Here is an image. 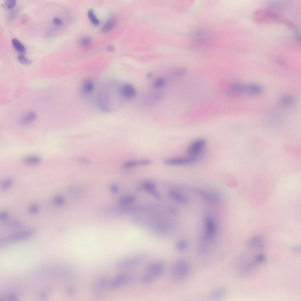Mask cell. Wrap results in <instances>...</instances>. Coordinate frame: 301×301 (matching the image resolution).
Masks as SVG:
<instances>
[{
    "label": "cell",
    "mask_w": 301,
    "mask_h": 301,
    "mask_svg": "<svg viewBox=\"0 0 301 301\" xmlns=\"http://www.w3.org/2000/svg\"><path fill=\"white\" fill-rule=\"evenodd\" d=\"M9 217L8 213L6 211H3L0 213V219L1 220H6Z\"/></svg>",
    "instance_id": "cell-39"
},
{
    "label": "cell",
    "mask_w": 301,
    "mask_h": 301,
    "mask_svg": "<svg viewBox=\"0 0 301 301\" xmlns=\"http://www.w3.org/2000/svg\"><path fill=\"white\" fill-rule=\"evenodd\" d=\"M199 192L205 198L211 202H216L218 201V199L216 197L213 195L212 194L209 193L208 192L201 190H199Z\"/></svg>",
    "instance_id": "cell-25"
},
{
    "label": "cell",
    "mask_w": 301,
    "mask_h": 301,
    "mask_svg": "<svg viewBox=\"0 0 301 301\" xmlns=\"http://www.w3.org/2000/svg\"><path fill=\"white\" fill-rule=\"evenodd\" d=\"M254 17L255 20L259 22L279 23H284L292 28L294 25L290 21L278 13L269 9H264L256 12Z\"/></svg>",
    "instance_id": "cell-1"
},
{
    "label": "cell",
    "mask_w": 301,
    "mask_h": 301,
    "mask_svg": "<svg viewBox=\"0 0 301 301\" xmlns=\"http://www.w3.org/2000/svg\"><path fill=\"white\" fill-rule=\"evenodd\" d=\"M136 281V277L131 274L127 275V283L132 284L135 283Z\"/></svg>",
    "instance_id": "cell-35"
},
{
    "label": "cell",
    "mask_w": 301,
    "mask_h": 301,
    "mask_svg": "<svg viewBox=\"0 0 301 301\" xmlns=\"http://www.w3.org/2000/svg\"><path fill=\"white\" fill-rule=\"evenodd\" d=\"M88 17L94 25H98L100 24V22L95 16L93 11L91 9L88 10Z\"/></svg>",
    "instance_id": "cell-24"
},
{
    "label": "cell",
    "mask_w": 301,
    "mask_h": 301,
    "mask_svg": "<svg viewBox=\"0 0 301 301\" xmlns=\"http://www.w3.org/2000/svg\"><path fill=\"white\" fill-rule=\"evenodd\" d=\"M116 24V20L113 18L109 19L103 26L102 31L103 33L108 32L112 30Z\"/></svg>",
    "instance_id": "cell-15"
},
{
    "label": "cell",
    "mask_w": 301,
    "mask_h": 301,
    "mask_svg": "<svg viewBox=\"0 0 301 301\" xmlns=\"http://www.w3.org/2000/svg\"><path fill=\"white\" fill-rule=\"evenodd\" d=\"M75 290H74L73 288H71L68 291V293L69 294L72 295L74 293Z\"/></svg>",
    "instance_id": "cell-47"
},
{
    "label": "cell",
    "mask_w": 301,
    "mask_h": 301,
    "mask_svg": "<svg viewBox=\"0 0 301 301\" xmlns=\"http://www.w3.org/2000/svg\"><path fill=\"white\" fill-rule=\"evenodd\" d=\"M197 159L189 156L166 159L163 161L164 164L173 166H182L191 164L196 162Z\"/></svg>",
    "instance_id": "cell-5"
},
{
    "label": "cell",
    "mask_w": 301,
    "mask_h": 301,
    "mask_svg": "<svg viewBox=\"0 0 301 301\" xmlns=\"http://www.w3.org/2000/svg\"><path fill=\"white\" fill-rule=\"evenodd\" d=\"M127 275L124 274L119 275L111 282L109 286L110 288L115 289L124 283H127Z\"/></svg>",
    "instance_id": "cell-10"
},
{
    "label": "cell",
    "mask_w": 301,
    "mask_h": 301,
    "mask_svg": "<svg viewBox=\"0 0 301 301\" xmlns=\"http://www.w3.org/2000/svg\"><path fill=\"white\" fill-rule=\"evenodd\" d=\"M189 269V265L186 261L184 260H178L172 267L171 272L172 276L176 280L181 279L187 275Z\"/></svg>",
    "instance_id": "cell-3"
},
{
    "label": "cell",
    "mask_w": 301,
    "mask_h": 301,
    "mask_svg": "<svg viewBox=\"0 0 301 301\" xmlns=\"http://www.w3.org/2000/svg\"><path fill=\"white\" fill-rule=\"evenodd\" d=\"M13 180L11 178H8L5 179L2 183V189L3 190L8 189L11 186Z\"/></svg>",
    "instance_id": "cell-30"
},
{
    "label": "cell",
    "mask_w": 301,
    "mask_h": 301,
    "mask_svg": "<svg viewBox=\"0 0 301 301\" xmlns=\"http://www.w3.org/2000/svg\"><path fill=\"white\" fill-rule=\"evenodd\" d=\"M107 49L108 51L110 52L113 51L115 49L114 47L111 44L107 46Z\"/></svg>",
    "instance_id": "cell-44"
},
{
    "label": "cell",
    "mask_w": 301,
    "mask_h": 301,
    "mask_svg": "<svg viewBox=\"0 0 301 301\" xmlns=\"http://www.w3.org/2000/svg\"><path fill=\"white\" fill-rule=\"evenodd\" d=\"M226 293V289L224 287H220L215 289L211 292L210 297L212 299L220 298L225 295Z\"/></svg>",
    "instance_id": "cell-13"
},
{
    "label": "cell",
    "mask_w": 301,
    "mask_h": 301,
    "mask_svg": "<svg viewBox=\"0 0 301 301\" xmlns=\"http://www.w3.org/2000/svg\"><path fill=\"white\" fill-rule=\"evenodd\" d=\"M294 97L291 96L286 95L282 97L281 102L282 104L284 105H291L294 102Z\"/></svg>",
    "instance_id": "cell-22"
},
{
    "label": "cell",
    "mask_w": 301,
    "mask_h": 301,
    "mask_svg": "<svg viewBox=\"0 0 301 301\" xmlns=\"http://www.w3.org/2000/svg\"><path fill=\"white\" fill-rule=\"evenodd\" d=\"M135 197L133 195H129L122 198L120 200L121 203L123 205L131 204L134 202Z\"/></svg>",
    "instance_id": "cell-26"
},
{
    "label": "cell",
    "mask_w": 301,
    "mask_h": 301,
    "mask_svg": "<svg viewBox=\"0 0 301 301\" xmlns=\"http://www.w3.org/2000/svg\"><path fill=\"white\" fill-rule=\"evenodd\" d=\"M255 259L258 263H262L265 261V258L264 255L260 254L256 257Z\"/></svg>",
    "instance_id": "cell-38"
},
{
    "label": "cell",
    "mask_w": 301,
    "mask_h": 301,
    "mask_svg": "<svg viewBox=\"0 0 301 301\" xmlns=\"http://www.w3.org/2000/svg\"><path fill=\"white\" fill-rule=\"evenodd\" d=\"M18 12L16 10H13L11 11L9 14V17L10 19H12L15 18Z\"/></svg>",
    "instance_id": "cell-43"
},
{
    "label": "cell",
    "mask_w": 301,
    "mask_h": 301,
    "mask_svg": "<svg viewBox=\"0 0 301 301\" xmlns=\"http://www.w3.org/2000/svg\"><path fill=\"white\" fill-rule=\"evenodd\" d=\"M108 278L106 276H102L99 282V285L100 287H103L105 286L108 282Z\"/></svg>",
    "instance_id": "cell-34"
},
{
    "label": "cell",
    "mask_w": 301,
    "mask_h": 301,
    "mask_svg": "<svg viewBox=\"0 0 301 301\" xmlns=\"http://www.w3.org/2000/svg\"><path fill=\"white\" fill-rule=\"evenodd\" d=\"M18 59L19 61L23 65H29L31 64L32 61L23 55H20L18 56Z\"/></svg>",
    "instance_id": "cell-29"
},
{
    "label": "cell",
    "mask_w": 301,
    "mask_h": 301,
    "mask_svg": "<svg viewBox=\"0 0 301 301\" xmlns=\"http://www.w3.org/2000/svg\"><path fill=\"white\" fill-rule=\"evenodd\" d=\"M13 46L18 52L24 54L26 52V49L24 45L17 39L13 38L12 40Z\"/></svg>",
    "instance_id": "cell-17"
},
{
    "label": "cell",
    "mask_w": 301,
    "mask_h": 301,
    "mask_svg": "<svg viewBox=\"0 0 301 301\" xmlns=\"http://www.w3.org/2000/svg\"><path fill=\"white\" fill-rule=\"evenodd\" d=\"M23 161L26 163L31 164H37L41 161V158L38 156H30L25 157L22 159Z\"/></svg>",
    "instance_id": "cell-20"
},
{
    "label": "cell",
    "mask_w": 301,
    "mask_h": 301,
    "mask_svg": "<svg viewBox=\"0 0 301 301\" xmlns=\"http://www.w3.org/2000/svg\"><path fill=\"white\" fill-rule=\"evenodd\" d=\"M94 88V84L92 81H87L83 84L82 91L84 94H88L91 93Z\"/></svg>",
    "instance_id": "cell-18"
},
{
    "label": "cell",
    "mask_w": 301,
    "mask_h": 301,
    "mask_svg": "<svg viewBox=\"0 0 301 301\" xmlns=\"http://www.w3.org/2000/svg\"><path fill=\"white\" fill-rule=\"evenodd\" d=\"M8 224L10 227L14 228H19L23 226V223L18 220L12 221L9 222Z\"/></svg>",
    "instance_id": "cell-32"
},
{
    "label": "cell",
    "mask_w": 301,
    "mask_h": 301,
    "mask_svg": "<svg viewBox=\"0 0 301 301\" xmlns=\"http://www.w3.org/2000/svg\"><path fill=\"white\" fill-rule=\"evenodd\" d=\"M34 233L33 230L30 229L11 235L1 241L2 243L21 240L31 236Z\"/></svg>",
    "instance_id": "cell-7"
},
{
    "label": "cell",
    "mask_w": 301,
    "mask_h": 301,
    "mask_svg": "<svg viewBox=\"0 0 301 301\" xmlns=\"http://www.w3.org/2000/svg\"><path fill=\"white\" fill-rule=\"evenodd\" d=\"M263 240L260 236L255 237L250 240L248 245L250 247L255 248L261 247L262 245Z\"/></svg>",
    "instance_id": "cell-16"
},
{
    "label": "cell",
    "mask_w": 301,
    "mask_h": 301,
    "mask_svg": "<svg viewBox=\"0 0 301 301\" xmlns=\"http://www.w3.org/2000/svg\"><path fill=\"white\" fill-rule=\"evenodd\" d=\"M54 201L57 204L61 205L63 202V199L61 196H57L55 198Z\"/></svg>",
    "instance_id": "cell-40"
},
{
    "label": "cell",
    "mask_w": 301,
    "mask_h": 301,
    "mask_svg": "<svg viewBox=\"0 0 301 301\" xmlns=\"http://www.w3.org/2000/svg\"><path fill=\"white\" fill-rule=\"evenodd\" d=\"M204 224L205 230L204 238L209 239L214 235L216 230V225L212 218L210 216H207L205 218Z\"/></svg>",
    "instance_id": "cell-8"
},
{
    "label": "cell",
    "mask_w": 301,
    "mask_h": 301,
    "mask_svg": "<svg viewBox=\"0 0 301 301\" xmlns=\"http://www.w3.org/2000/svg\"><path fill=\"white\" fill-rule=\"evenodd\" d=\"M188 245V243L186 241L184 240H182L177 243L176 247L178 250L182 251L187 248Z\"/></svg>",
    "instance_id": "cell-28"
},
{
    "label": "cell",
    "mask_w": 301,
    "mask_h": 301,
    "mask_svg": "<svg viewBox=\"0 0 301 301\" xmlns=\"http://www.w3.org/2000/svg\"><path fill=\"white\" fill-rule=\"evenodd\" d=\"M153 279L151 276L146 275L143 276L141 279L142 283L146 285L152 284L153 282Z\"/></svg>",
    "instance_id": "cell-31"
},
{
    "label": "cell",
    "mask_w": 301,
    "mask_h": 301,
    "mask_svg": "<svg viewBox=\"0 0 301 301\" xmlns=\"http://www.w3.org/2000/svg\"><path fill=\"white\" fill-rule=\"evenodd\" d=\"M247 88L248 91L255 94L260 93L262 90V88L260 86L256 84H250L247 86Z\"/></svg>",
    "instance_id": "cell-23"
},
{
    "label": "cell",
    "mask_w": 301,
    "mask_h": 301,
    "mask_svg": "<svg viewBox=\"0 0 301 301\" xmlns=\"http://www.w3.org/2000/svg\"><path fill=\"white\" fill-rule=\"evenodd\" d=\"M163 270V264L160 261L153 262L151 269L149 273L155 277L160 276L162 273Z\"/></svg>",
    "instance_id": "cell-11"
},
{
    "label": "cell",
    "mask_w": 301,
    "mask_h": 301,
    "mask_svg": "<svg viewBox=\"0 0 301 301\" xmlns=\"http://www.w3.org/2000/svg\"><path fill=\"white\" fill-rule=\"evenodd\" d=\"M166 80L163 77H159L155 79L152 83L154 88L157 89H160L163 88L166 84Z\"/></svg>",
    "instance_id": "cell-19"
},
{
    "label": "cell",
    "mask_w": 301,
    "mask_h": 301,
    "mask_svg": "<svg viewBox=\"0 0 301 301\" xmlns=\"http://www.w3.org/2000/svg\"><path fill=\"white\" fill-rule=\"evenodd\" d=\"M206 144V141L203 138L197 139L192 141L187 148L188 156L198 160L202 155Z\"/></svg>",
    "instance_id": "cell-2"
},
{
    "label": "cell",
    "mask_w": 301,
    "mask_h": 301,
    "mask_svg": "<svg viewBox=\"0 0 301 301\" xmlns=\"http://www.w3.org/2000/svg\"><path fill=\"white\" fill-rule=\"evenodd\" d=\"M141 187H140L139 186H138L137 187L136 190L138 191H139L140 190H141Z\"/></svg>",
    "instance_id": "cell-49"
},
{
    "label": "cell",
    "mask_w": 301,
    "mask_h": 301,
    "mask_svg": "<svg viewBox=\"0 0 301 301\" xmlns=\"http://www.w3.org/2000/svg\"><path fill=\"white\" fill-rule=\"evenodd\" d=\"M153 194V196H154L155 198L157 199H160V198L161 195L159 193L156 192H155Z\"/></svg>",
    "instance_id": "cell-45"
},
{
    "label": "cell",
    "mask_w": 301,
    "mask_h": 301,
    "mask_svg": "<svg viewBox=\"0 0 301 301\" xmlns=\"http://www.w3.org/2000/svg\"><path fill=\"white\" fill-rule=\"evenodd\" d=\"M37 118L36 114L33 112H29L26 113L21 120V123L27 125L35 121Z\"/></svg>",
    "instance_id": "cell-14"
},
{
    "label": "cell",
    "mask_w": 301,
    "mask_h": 301,
    "mask_svg": "<svg viewBox=\"0 0 301 301\" xmlns=\"http://www.w3.org/2000/svg\"><path fill=\"white\" fill-rule=\"evenodd\" d=\"M169 194L173 198L179 203H186L188 201L185 196L176 191L171 190L169 191Z\"/></svg>",
    "instance_id": "cell-12"
},
{
    "label": "cell",
    "mask_w": 301,
    "mask_h": 301,
    "mask_svg": "<svg viewBox=\"0 0 301 301\" xmlns=\"http://www.w3.org/2000/svg\"><path fill=\"white\" fill-rule=\"evenodd\" d=\"M185 70L183 68H180L176 69L174 73V75L176 76H180L185 73Z\"/></svg>",
    "instance_id": "cell-36"
},
{
    "label": "cell",
    "mask_w": 301,
    "mask_h": 301,
    "mask_svg": "<svg viewBox=\"0 0 301 301\" xmlns=\"http://www.w3.org/2000/svg\"><path fill=\"white\" fill-rule=\"evenodd\" d=\"M152 163L151 160L146 159L137 160H131L127 161L123 164L124 168H129L141 166L149 165Z\"/></svg>",
    "instance_id": "cell-9"
},
{
    "label": "cell",
    "mask_w": 301,
    "mask_h": 301,
    "mask_svg": "<svg viewBox=\"0 0 301 301\" xmlns=\"http://www.w3.org/2000/svg\"><path fill=\"white\" fill-rule=\"evenodd\" d=\"M119 92L122 98L127 99H133L136 95L135 88L132 84L128 83H124L121 85L119 88Z\"/></svg>",
    "instance_id": "cell-6"
},
{
    "label": "cell",
    "mask_w": 301,
    "mask_h": 301,
    "mask_svg": "<svg viewBox=\"0 0 301 301\" xmlns=\"http://www.w3.org/2000/svg\"><path fill=\"white\" fill-rule=\"evenodd\" d=\"M53 23L55 25L57 26H61L63 24V21L62 20L57 17H55L53 19Z\"/></svg>",
    "instance_id": "cell-42"
},
{
    "label": "cell",
    "mask_w": 301,
    "mask_h": 301,
    "mask_svg": "<svg viewBox=\"0 0 301 301\" xmlns=\"http://www.w3.org/2000/svg\"><path fill=\"white\" fill-rule=\"evenodd\" d=\"M148 256V253L143 252L135 256L121 260L116 263L119 268H126L137 265L144 261Z\"/></svg>",
    "instance_id": "cell-4"
},
{
    "label": "cell",
    "mask_w": 301,
    "mask_h": 301,
    "mask_svg": "<svg viewBox=\"0 0 301 301\" xmlns=\"http://www.w3.org/2000/svg\"><path fill=\"white\" fill-rule=\"evenodd\" d=\"M94 294L96 296H101L103 294V292L100 288H96L93 291Z\"/></svg>",
    "instance_id": "cell-41"
},
{
    "label": "cell",
    "mask_w": 301,
    "mask_h": 301,
    "mask_svg": "<svg viewBox=\"0 0 301 301\" xmlns=\"http://www.w3.org/2000/svg\"><path fill=\"white\" fill-rule=\"evenodd\" d=\"M16 4L15 0H6L4 1L2 6L6 9H11L14 7Z\"/></svg>",
    "instance_id": "cell-27"
},
{
    "label": "cell",
    "mask_w": 301,
    "mask_h": 301,
    "mask_svg": "<svg viewBox=\"0 0 301 301\" xmlns=\"http://www.w3.org/2000/svg\"><path fill=\"white\" fill-rule=\"evenodd\" d=\"M39 208L37 205H31L29 208V211L30 213L35 214L38 212Z\"/></svg>",
    "instance_id": "cell-37"
},
{
    "label": "cell",
    "mask_w": 301,
    "mask_h": 301,
    "mask_svg": "<svg viewBox=\"0 0 301 301\" xmlns=\"http://www.w3.org/2000/svg\"><path fill=\"white\" fill-rule=\"evenodd\" d=\"M142 186L146 191L149 193L153 194L155 192V184L150 181H143L142 183Z\"/></svg>",
    "instance_id": "cell-21"
},
{
    "label": "cell",
    "mask_w": 301,
    "mask_h": 301,
    "mask_svg": "<svg viewBox=\"0 0 301 301\" xmlns=\"http://www.w3.org/2000/svg\"><path fill=\"white\" fill-rule=\"evenodd\" d=\"M153 76V74L152 73L149 72L147 74V77L148 78H152Z\"/></svg>",
    "instance_id": "cell-46"
},
{
    "label": "cell",
    "mask_w": 301,
    "mask_h": 301,
    "mask_svg": "<svg viewBox=\"0 0 301 301\" xmlns=\"http://www.w3.org/2000/svg\"><path fill=\"white\" fill-rule=\"evenodd\" d=\"M91 42V39L88 37H85L81 39L80 44L82 46H86L89 45Z\"/></svg>",
    "instance_id": "cell-33"
},
{
    "label": "cell",
    "mask_w": 301,
    "mask_h": 301,
    "mask_svg": "<svg viewBox=\"0 0 301 301\" xmlns=\"http://www.w3.org/2000/svg\"><path fill=\"white\" fill-rule=\"evenodd\" d=\"M80 160L85 163H88L89 162V161L88 160H87L85 158H80Z\"/></svg>",
    "instance_id": "cell-48"
}]
</instances>
